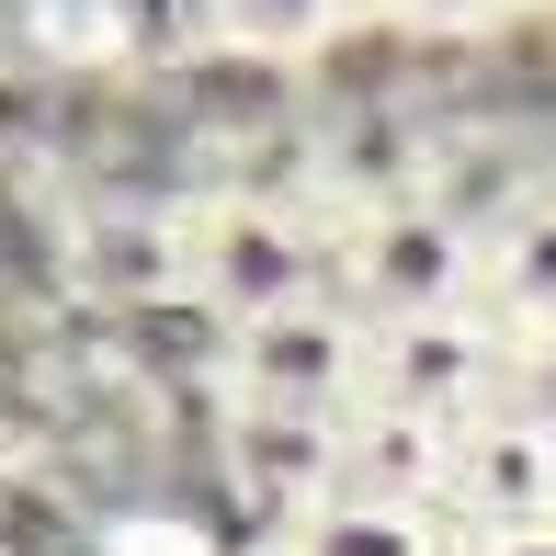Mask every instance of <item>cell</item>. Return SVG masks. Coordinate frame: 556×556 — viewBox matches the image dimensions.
Listing matches in <instances>:
<instances>
[{
    "instance_id": "6da1fadb",
    "label": "cell",
    "mask_w": 556,
    "mask_h": 556,
    "mask_svg": "<svg viewBox=\"0 0 556 556\" xmlns=\"http://www.w3.org/2000/svg\"><path fill=\"white\" fill-rule=\"evenodd\" d=\"M182 295L216 330H250L273 307L330 295V216L295 193H205L182 205Z\"/></svg>"
},
{
    "instance_id": "7a4b0ae2",
    "label": "cell",
    "mask_w": 556,
    "mask_h": 556,
    "mask_svg": "<svg viewBox=\"0 0 556 556\" xmlns=\"http://www.w3.org/2000/svg\"><path fill=\"white\" fill-rule=\"evenodd\" d=\"M330 295L364 318V330H387V318L477 307V227L454 216L432 182L375 193V205L330 216Z\"/></svg>"
},
{
    "instance_id": "3957f363",
    "label": "cell",
    "mask_w": 556,
    "mask_h": 556,
    "mask_svg": "<svg viewBox=\"0 0 556 556\" xmlns=\"http://www.w3.org/2000/svg\"><path fill=\"white\" fill-rule=\"evenodd\" d=\"M500 364H511V341H500L489 307L387 318V330H375V352H364V397H375V409L432 420V432H466L477 409H500Z\"/></svg>"
},
{
    "instance_id": "277c9868",
    "label": "cell",
    "mask_w": 556,
    "mask_h": 556,
    "mask_svg": "<svg viewBox=\"0 0 556 556\" xmlns=\"http://www.w3.org/2000/svg\"><path fill=\"white\" fill-rule=\"evenodd\" d=\"M364 352L375 330L341 295L307 307H273L250 330H227V397H262V409H364Z\"/></svg>"
},
{
    "instance_id": "5b68a950",
    "label": "cell",
    "mask_w": 556,
    "mask_h": 556,
    "mask_svg": "<svg viewBox=\"0 0 556 556\" xmlns=\"http://www.w3.org/2000/svg\"><path fill=\"white\" fill-rule=\"evenodd\" d=\"M341 432H352V409H262V397H227L216 454H227V489L250 500L262 534H285L318 500H341Z\"/></svg>"
},
{
    "instance_id": "8992f818",
    "label": "cell",
    "mask_w": 556,
    "mask_h": 556,
    "mask_svg": "<svg viewBox=\"0 0 556 556\" xmlns=\"http://www.w3.org/2000/svg\"><path fill=\"white\" fill-rule=\"evenodd\" d=\"M443 522L454 534H534V522H556V432L522 409H477L454 432Z\"/></svg>"
},
{
    "instance_id": "52a82bcc",
    "label": "cell",
    "mask_w": 556,
    "mask_h": 556,
    "mask_svg": "<svg viewBox=\"0 0 556 556\" xmlns=\"http://www.w3.org/2000/svg\"><path fill=\"white\" fill-rule=\"evenodd\" d=\"M443 489H454V432L364 397L352 432H341V500H375V511H443Z\"/></svg>"
},
{
    "instance_id": "ba28073f",
    "label": "cell",
    "mask_w": 556,
    "mask_h": 556,
    "mask_svg": "<svg viewBox=\"0 0 556 556\" xmlns=\"http://www.w3.org/2000/svg\"><path fill=\"white\" fill-rule=\"evenodd\" d=\"M352 23H375V0H182V35L205 58H262V68L330 58Z\"/></svg>"
},
{
    "instance_id": "9c48e42d",
    "label": "cell",
    "mask_w": 556,
    "mask_h": 556,
    "mask_svg": "<svg viewBox=\"0 0 556 556\" xmlns=\"http://www.w3.org/2000/svg\"><path fill=\"white\" fill-rule=\"evenodd\" d=\"M477 307L500 318V341L556 330V182H534L489 239H477Z\"/></svg>"
},
{
    "instance_id": "30bf717a",
    "label": "cell",
    "mask_w": 556,
    "mask_h": 556,
    "mask_svg": "<svg viewBox=\"0 0 556 556\" xmlns=\"http://www.w3.org/2000/svg\"><path fill=\"white\" fill-rule=\"evenodd\" d=\"M80 273L114 307H170L182 295V205H103L80 227Z\"/></svg>"
},
{
    "instance_id": "8fae6325",
    "label": "cell",
    "mask_w": 556,
    "mask_h": 556,
    "mask_svg": "<svg viewBox=\"0 0 556 556\" xmlns=\"http://www.w3.org/2000/svg\"><path fill=\"white\" fill-rule=\"evenodd\" d=\"M262 556H466L443 511H375V500H318L307 522L262 534Z\"/></svg>"
},
{
    "instance_id": "7c38bea8",
    "label": "cell",
    "mask_w": 556,
    "mask_h": 556,
    "mask_svg": "<svg viewBox=\"0 0 556 556\" xmlns=\"http://www.w3.org/2000/svg\"><path fill=\"white\" fill-rule=\"evenodd\" d=\"M545 12V0H375L387 35H432V46H466V35H500V23Z\"/></svg>"
},
{
    "instance_id": "4fadbf2b",
    "label": "cell",
    "mask_w": 556,
    "mask_h": 556,
    "mask_svg": "<svg viewBox=\"0 0 556 556\" xmlns=\"http://www.w3.org/2000/svg\"><path fill=\"white\" fill-rule=\"evenodd\" d=\"M500 409H522V420L556 432V330H522L511 341V364H500Z\"/></svg>"
},
{
    "instance_id": "5bb4252c",
    "label": "cell",
    "mask_w": 556,
    "mask_h": 556,
    "mask_svg": "<svg viewBox=\"0 0 556 556\" xmlns=\"http://www.w3.org/2000/svg\"><path fill=\"white\" fill-rule=\"evenodd\" d=\"M466 556H556V522H534V534H454Z\"/></svg>"
}]
</instances>
